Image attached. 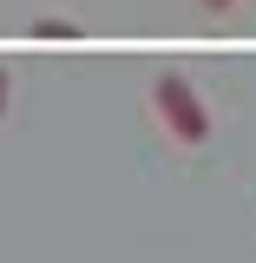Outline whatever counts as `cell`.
<instances>
[{
  "instance_id": "obj_1",
  "label": "cell",
  "mask_w": 256,
  "mask_h": 263,
  "mask_svg": "<svg viewBox=\"0 0 256 263\" xmlns=\"http://www.w3.org/2000/svg\"><path fill=\"white\" fill-rule=\"evenodd\" d=\"M151 112L164 119V132H171L178 145H204V138L217 132V119H210V105L197 99V86L184 72H171V66L151 79Z\"/></svg>"
},
{
  "instance_id": "obj_3",
  "label": "cell",
  "mask_w": 256,
  "mask_h": 263,
  "mask_svg": "<svg viewBox=\"0 0 256 263\" xmlns=\"http://www.w3.org/2000/svg\"><path fill=\"white\" fill-rule=\"evenodd\" d=\"M7 105H13V66L0 60V119H7Z\"/></svg>"
},
{
  "instance_id": "obj_4",
  "label": "cell",
  "mask_w": 256,
  "mask_h": 263,
  "mask_svg": "<svg viewBox=\"0 0 256 263\" xmlns=\"http://www.w3.org/2000/svg\"><path fill=\"white\" fill-rule=\"evenodd\" d=\"M197 7H237V0H197Z\"/></svg>"
},
{
  "instance_id": "obj_2",
  "label": "cell",
  "mask_w": 256,
  "mask_h": 263,
  "mask_svg": "<svg viewBox=\"0 0 256 263\" xmlns=\"http://www.w3.org/2000/svg\"><path fill=\"white\" fill-rule=\"evenodd\" d=\"M33 40H79L72 20H33Z\"/></svg>"
}]
</instances>
